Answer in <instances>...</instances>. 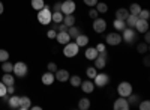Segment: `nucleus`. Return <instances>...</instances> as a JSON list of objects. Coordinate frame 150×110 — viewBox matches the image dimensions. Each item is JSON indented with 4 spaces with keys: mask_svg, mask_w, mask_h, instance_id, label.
Returning <instances> with one entry per match:
<instances>
[{
    "mask_svg": "<svg viewBox=\"0 0 150 110\" xmlns=\"http://www.w3.org/2000/svg\"><path fill=\"white\" fill-rule=\"evenodd\" d=\"M38 21L44 24V26L51 23V9H50L48 5H45L41 11H38Z\"/></svg>",
    "mask_w": 150,
    "mask_h": 110,
    "instance_id": "f257e3e1",
    "label": "nucleus"
},
{
    "mask_svg": "<svg viewBox=\"0 0 150 110\" xmlns=\"http://www.w3.org/2000/svg\"><path fill=\"white\" fill-rule=\"evenodd\" d=\"M12 72L15 74V77L23 79V77L27 76L29 68H27V65L24 64V62H17V64H14V69H12Z\"/></svg>",
    "mask_w": 150,
    "mask_h": 110,
    "instance_id": "f03ea898",
    "label": "nucleus"
},
{
    "mask_svg": "<svg viewBox=\"0 0 150 110\" xmlns=\"http://www.w3.org/2000/svg\"><path fill=\"white\" fill-rule=\"evenodd\" d=\"M78 50H80V47L77 45V42H68L65 44V48H63V54L66 57H75L78 54Z\"/></svg>",
    "mask_w": 150,
    "mask_h": 110,
    "instance_id": "7ed1b4c3",
    "label": "nucleus"
},
{
    "mask_svg": "<svg viewBox=\"0 0 150 110\" xmlns=\"http://www.w3.org/2000/svg\"><path fill=\"white\" fill-rule=\"evenodd\" d=\"M123 35H122V39L125 41V42H128V44H134L135 41H137V32L135 30H132L131 27H125L123 30Z\"/></svg>",
    "mask_w": 150,
    "mask_h": 110,
    "instance_id": "20e7f679",
    "label": "nucleus"
},
{
    "mask_svg": "<svg viewBox=\"0 0 150 110\" xmlns=\"http://www.w3.org/2000/svg\"><path fill=\"white\" fill-rule=\"evenodd\" d=\"M117 92L120 96H125V98H128V96L132 94V84L129 81H122L117 88Z\"/></svg>",
    "mask_w": 150,
    "mask_h": 110,
    "instance_id": "39448f33",
    "label": "nucleus"
},
{
    "mask_svg": "<svg viewBox=\"0 0 150 110\" xmlns=\"http://www.w3.org/2000/svg\"><path fill=\"white\" fill-rule=\"evenodd\" d=\"M105 42L108 45H119L122 42V35L119 32H110L105 36Z\"/></svg>",
    "mask_w": 150,
    "mask_h": 110,
    "instance_id": "423d86ee",
    "label": "nucleus"
},
{
    "mask_svg": "<svg viewBox=\"0 0 150 110\" xmlns=\"http://www.w3.org/2000/svg\"><path fill=\"white\" fill-rule=\"evenodd\" d=\"M75 9H77V6H75L74 0H65V2H62V14L63 15L74 14Z\"/></svg>",
    "mask_w": 150,
    "mask_h": 110,
    "instance_id": "0eeeda50",
    "label": "nucleus"
},
{
    "mask_svg": "<svg viewBox=\"0 0 150 110\" xmlns=\"http://www.w3.org/2000/svg\"><path fill=\"white\" fill-rule=\"evenodd\" d=\"M93 30L96 33H104L107 30V21L104 18H95L93 20Z\"/></svg>",
    "mask_w": 150,
    "mask_h": 110,
    "instance_id": "6e6552de",
    "label": "nucleus"
},
{
    "mask_svg": "<svg viewBox=\"0 0 150 110\" xmlns=\"http://www.w3.org/2000/svg\"><path fill=\"white\" fill-rule=\"evenodd\" d=\"M107 65V51L98 53V56L95 57V68L96 69H102Z\"/></svg>",
    "mask_w": 150,
    "mask_h": 110,
    "instance_id": "1a4fd4ad",
    "label": "nucleus"
},
{
    "mask_svg": "<svg viewBox=\"0 0 150 110\" xmlns=\"http://www.w3.org/2000/svg\"><path fill=\"white\" fill-rule=\"evenodd\" d=\"M110 81V77L107 74H104V72H101V74H96V77L93 79V83H95V86L98 88H104L105 84H108Z\"/></svg>",
    "mask_w": 150,
    "mask_h": 110,
    "instance_id": "9d476101",
    "label": "nucleus"
},
{
    "mask_svg": "<svg viewBox=\"0 0 150 110\" xmlns=\"http://www.w3.org/2000/svg\"><path fill=\"white\" fill-rule=\"evenodd\" d=\"M112 107H114V110H128L129 109V103H128V100L125 98V96H120V98H117L114 101Z\"/></svg>",
    "mask_w": 150,
    "mask_h": 110,
    "instance_id": "9b49d317",
    "label": "nucleus"
},
{
    "mask_svg": "<svg viewBox=\"0 0 150 110\" xmlns=\"http://www.w3.org/2000/svg\"><path fill=\"white\" fill-rule=\"evenodd\" d=\"M81 89H83V92L84 94H92L93 91H95V83L92 81V80H84V81H81Z\"/></svg>",
    "mask_w": 150,
    "mask_h": 110,
    "instance_id": "f8f14e48",
    "label": "nucleus"
},
{
    "mask_svg": "<svg viewBox=\"0 0 150 110\" xmlns=\"http://www.w3.org/2000/svg\"><path fill=\"white\" fill-rule=\"evenodd\" d=\"M134 29H137L140 33H144L146 30H149V20H141V18H138Z\"/></svg>",
    "mask_w": 150,
    "mask_h": 110,
    "instance_id": "ddd939ff",
    "label": "nucleus"
},
{
    "mask_svg": "<svg viewBox=\"0 0 150 110\" xmlns=\"http://www.w3.org/2000/svg\"><path fill=\"white\" fill-rule=\"evenodd\" d=\"M54 77H56L59 81L65 83V81L69 80V72H68L66 69H57V71L54 72Z\"/></svg>",
    "mask_w": 150,
    "mask_h": 110,
    "instance_id": "4468645a",
    "label": "nucleus"
},
{
    "mask_svg": "<svg viewBox=\"0 0 150 110\" xmlns=\"http://www.w3.org/2000/svg\"><path fill=\"white\" fill-rule=\"evenodd\" d=\"M54 80H56L54 72H51V71L44 72V74H42V83H44V84H47V86H51V84L54 83Z\"/></svg>",
    "mask_w": 150,
    "mask_h": 110,
    "instance_id": "2eb2a0df",
    "label": "nucleus"
},
{
    "mask_svg": "<svg viewBox=\"0 0 150 110\" xmlns=\"http://www.w3.org/2000/svg\"><path fill=\"white\" fill-rule=\"evenodd\" d=\"M20 101H21V96L12 94L9 96V100H8V104H9L11 109H20Z\"/></svg>",
    "mask_w": 150,
    "mask_h": 110,
    "instance_id": "dca6fc26",
    "label": "nucleus"
},
{
    "mask_svg": "<svg viewBox=\"0 0 150 110\" xmlns=\"http://www.w3.org/2000/svg\"><path fill=\"white\" fill-rule=\"evenodd\" d=\"M56 38H57V42L62 44V45H65V44H68L71 41V36H69L68 32H59L56 35Z\"/></svg>",
    "mask_w": 150,
    "mask_h": 110,
    "instance_id": "f3484780",
    "label": "nucleus"
},
{
    "mask_svg": "<svg viewBox=\"0 0 150 110\" xmlns=\"http://www.w3.org/2000/svg\"><path fill=\"white\" fill-rule=\"evenodd\" d=\"M75 42H77V45H78V47H86L87 44H89V36L80 33V35L77 36V38H75Z\"/></svg>",
    "mask_w": 150,
    "mask_h": 110,
    "instance_id": "a211bd4d",
    "label": "nucleus"
},
{
    "mask_svg": "<svg viewBox=\"0 0 150 110\" xmlns=\"http://www.w3.org/2000/svg\"><path fill=\"white\" fill-rule=\"evenodd\" d=\"M129 17V11L128 9H125V8H120L116 11V18L117 20H123V21H126V18Z\"/></svg>",
    "mask_w": 150,
    "mask_h": 110,
    "instance_id": "6ab92c4d",
    "label": "nucleus"
},
{
    "mask_svg": "<svg viewBox=\"0 0 150 110\" xmlns=\"http://www.w3.org/2000/svg\"><path fill=\"white\" fill-rule=\"evenodd\" d=\"M30 106H32V101H30L29 96H21L20 109H21V110H27V109H30Z\"/></svg>",
    "mask_w": 150,
    "mask_h": 110,
    "instance_id": "aec40b11",
    "label": "nucleus"
},
{
    "mask_svg": "<svg viewBox=\"0 0 150 110\" xmlns=\"http://www.w3.org/2000/svg\"><path fill=\"white\" fill-rule=\"evenodd\" d=\"M2 81L6 84V86H11V84L15 83V79H14V76H12L11 72H5V76L2 77Z\"/></svg>",
    "mask_w": 150,
    "mask_h": 110,
    "instance_id": "412c9836",
    "label": "nucleus"
},
{
    "mask_svg": "<svg viewBox=\"0 0 150 110\" xmlns=\"http://www.w3.org/2000/svg\"><path fill=\"white\" fill-rule=\"evenodd\" d=\"M68 33H69V36H71V39H72V38L75 39V38H77V36L81 33V29H80V27H77V26L74 24V26H71V27L68 29Z\"/></svg>",
    "mask_w": 150,
    "mask_h": 110,
    "instance_id": "4be33fe9",
    "label": "nucleus"
},
{
    "mask_svg": "<svg viewBox=\"0 0 150 110\" xmlns=\"http://www.w3.org/2000/svg\"><path fill=\"white\" fill-rule=\"evenodd\" d=\"M96 56H98V50H96L95 47H89V48L86 50V57L89 59V60H95Z\"/></svg>",
    "mask_w": 150,
    "mask_h": 110,
    "instance_id": "5701e85b",
    "label": "nucleus"
},
{
    "mask_svg": "<svg viewBox=\"0 0 150 110\" xmlns=\"http://www.w3.org/2000/svg\"><path fill=\"white\" fill-rule=\"evenodd\" d=\"M63 24H66L68 27H71V26H74L75 24V17H74V14H68V15H63V21H62Z\"/></svg>",
    "mask_w": 150,
    "mask_h": 110,
    "instance_id": "b1692460",
    "label": "nucleus"
},
{
    "mask_svg": "<svg viewBox=\"0 0 150 110\" xmlns=\"http://www.w3.org/2000/svg\"><path fill=\"white\" fill-rule=\"evenodd\" d=\"M112 27H114L117 32L119 30H123L125 27H126V21H123V20H114V23H112Z\"/></svg>",
    "mask_w": 150,
    "mask_h": 110,
    "instance_id": "393cba45",
    "label": "nucleus"
},
{
    "mask_svg": "<svg viewBox=\"0 0 150 110\" xmlns=\"http://www.w3.org/2000/svg\"><path fill=\"white\" fill-rule=\"evenodd\" d=\"M137 20H138V17H137V15L129 14V17L126 18V26L131 27V29H134V27H135V24H137Z\"/></svg>",
    "mask_w": 150,
    "mask_h": 110,
    "instance_id": "a878e982",
    "label": "nucleus"
},
{
    "mask_svg": "<svg viewBox=\"0 0 150 110\" xmlns=\"http://www.w3.org/2000/svg\"><path fill=\"white\" fill-rule=\"evenodd\" d=\"M89 107H90V100L89 98H81L78 101V109L80 110H87Z\"/></svg>",
    "mask_w": 150,
    "mask_h": 110,
    "instance_id": "bb28decb",
    "label": "nucleus"
},
{
    "mask_svg": "<svg viewBox=\"0 0 150 110\" xmlns=\"http://www.w3.org/2000/svg\"><path fill=\"white\" fill-rule=\"evenodd\" d=\"M30 5H32V8H33L35 11H41V9L45 6L44 0H32V2H30Z\"/></svg>",
    "mask_w": 150,
    "mask_h": 110,
    "instance_id": "cd10ccee",
    "label": "nucleus"
},
{
    "mask_svg": "<svg viewBox=\"0 0 150 110\" xmlns=\"http://www.w3.org/2000/svg\"><path fill=\"white\" fill-rule=\"evenodd\" d=\"M137 51H138L140 54H146L149 51V44L147 42H140L138 45H137Z\"/></svg>",
    "mask_w": 150,
    "mask_h": 110,
    "instance_id": "c85d7f7f",
    "label": "nucleus"
},
{
    "mask_svg": "<svg viewBox=\"0 0 150 110\" xmlns=\"http://www.w3.org/2000/svg\"><path fill=\"white\" fill-rule=\"evenodd\" d=\"M51 21H54L56 24L63 21V14L62 12H51Z\"/></svg>",
    "mask_w": 150,
    "mask_h": 110,
    "instance_id": "c756f323",
    "label": "nucleus"
},
{
    "mask_svg": "<svg viewBox=\"0 0 150 110\" xmlns=\"http://www.w3.org/2000/svg\"><path fill=\"white\" fill-rule=\"evenodd\" d=\"M140 11H141V6H140L138 3H132V5L129 6V14H132V15H137V17H138Z\"/></svg>",
    "mask_w": 150,
    "mask_h": 110,
    "instance_id": "7c9ffc66",
    "label": "nucleus"
},
{
    "mask_svg": "<svg viewBox=\"0 0 150 110\" xmlns=\"http://www.w3.org/2000/svg\"><path fill=\"white\" fill-rule=\"evenodd\" d=\"M95 6H96V11H98V12H101V14H104V12L108 11V5L104 3V2H98Z\"/></svg>",
    "mask_w": 150,
    "mask_h": 110,
    "instance_id": "2f4dec72",
    "label": "nucleus"
},
{
    "mask_svg": "<svg viewBox=\"0 0 150 110\" xmlns=\"http://www.w3.org/2000/svg\"><path fill=\"white\" fill-rule=\"evenodd\" d=\"M86 74H87V77H89V79H95L96 74H98V69L95 66H89V68L86 69Z\"/></svg>",
    "mask_w": 150,
    "mask_h": 110,
    "instance_id": "473e14b6",
    "label": "nucleus"
},
{
    "mask_svg": "<svg viewBox=\"0 0 150 110\" xmlns=\"http://www.w3.org/2000/svg\"><path fill=\"white\" fill-rule=\"evenodd\" d=\"M69 81H71V84H72L74 88H77V86H80V84H81L80 76H71V77H69Z\"/></svg>",
    "mask_w": 150,
    "mask_h": 110,
    "instance_id": "72a5a7b5",
    "label": "nucleus"
},
{
    "mask_svg": "<svg viewBox=\"0 0 150 110\" xmlns=\"http://www.w3.org/2000/svg\"><path fill=\"white\" fill-rule=\"evenodd\" d=\"M2 64H3V65H2L3 72H12V69H14V64L8 62V60H5V62H2Z\"/></svg>",
    "mask_w": 150,
    "mask_h": 110,
    "instance_id": "f704fd0d",
    "label": "nucleus"
},
{
    "mask_svg": "<svg viewBox=\"0 0 150 110\" xmlns=\"http://www.w3.org/2000/svg\"><path fill=\"white\" fill-rule=\"evenodd\" d=\"M128 103H129V106H135V104H138L140 103V98H138V95H129L128 96Z\"/></svg>",
    "mask_w": 150,
    "mask_h": 110,
    "instance_id": "c9c22d12",
    "label": "nucleus"
},
{
    "mask_svg": "<svg viewBox=\"0 0 150 110\" xmlns=\"http://www.w3.org/2000/svg\"><path fill=\"white\" fill-rule=\"evenodd\" d=\"M138 18H141V20H149V18H150V11H149V9H141L140 14H138Z\"/></svg>",
    "mask_w": 150,
    "mask_h": 110,
    "instance_id": "e433bc0d",
    "label": "nucleus"
},
{
    "mask_svg": "<svg viewBox=\"0 0 150 110\" xmlns=\"http://www.w3.org/2000/svg\"><path fill=\"white\" fill-rule=\"evenodd\" d=\"M9 59V51H6L5 48H0V62H5Z\"/></svg>",
    "mask_w": 150,
    "mask_h": 110,
    "instance_id": "4c0bfd02",
    "label": "nucleus"
},
{
    "mask_svg": "<svg viewBox=\"0 0 150 110\" xmlns=\"http://www.w3.org/2000/svg\"><path fill=\"white\" fill-rule=\"evenodd\" d=\"M68 29H69V27L66 26V24H63V23H59V24H56V26H54V30H56V32H57V30H59V32H68Z\"/></svg>",
    "mask_w": 150,
    "mask_h": 110,
    "instance_id": "58836bf2",
    "label": "nucleus"
},
{
    "mask_svg": "<svg viewBox=\"0 0 150 110\" xmlns=\"http://www.w3.org/2000/svg\"><path fill=\"white\" fill-rule=\"evenodd\" d=\"M138 107H140L141 110H149V109H150V101H149V100H144V101H141V103L138 104Z\"/></svg>",
    "mask_w": 150,
    "mask_h": 110,
    "instance_id": "ea45409f",
    "label": "nucleus"
},
{
    "mask_svg": "<svg viewBox=\"0 0 150 110\" xmlns=\"http://www.w3.org/2000/svg\"><path fill=\"white\" fill-rule=\"evenodd\" d=\"M96 50H98V53H102V51H107V48H105V44H102V42H99L96 47Z\"/></svg>",
    "mask_w": 150,
    "mask_h": 110,
    "instance_id": "a19ab883",
    "label": "nucleus"
},
{
    "mask_svg": "<svg viewBox=\"0 0 150 110\" xmlns=\"http://www.w3.org/2000/svg\"><path fill=\"white\" fill-rule=\"evenodd\" d=\"M6 94V84L3 83V81H0V98Z\"/></svg>",
    "mask_w": 150,
    "mask_h": 110,
    "instance_id": "79ce46f5",
    "label": "nucleus"
},
{
    "mask_svg": "<svg viewBox=\"0 0 150 110\" xmlns=\"http://www.w3.org/2000/svg\"><path fill=\"white\" fill-rule=\"evenodd\" d=\"M53 12H62V2H56V3H54Z\"/></svg>",
    "mask_w": 150,
    "mask_h": 110,
    "instance_id": "37998d69",
    "label": "nucleus"
},
{
    "mask_svg": "<svg viewBox=\"0 0 150 110\" xmlns=\"http://www.w3.org/2000/svg\"><path fill=\"white\" fill-rule=\"evenodd\" d=\"M98 14H99V12L96 11V8H92V9L89 11V15H90V18H98Z\"/></svg>",
    "mask_w": 150,
    "mask_h": 110,
    "instance_id": "c03bdc74",
    "label": "nucleus"
},
{
    "mask_svg": "<svg viewBox=\"0 0 150 110\" xmlns=\"http://www.w3.org/2000/svg\"><path fill=\"white\" fill-rule=\"evenodd\" d=\"M56 35H57V32L54 30V29H51V30H48V33H47V36L50 39H54L56 38Z\"/></svg>",
    "mask_w": 150,
    "mask_h": 110,
    "instance_id": "a18cd8bd",
    "label": "nucleus"
},
{
    "mask_svg": "<svg viewBox=\"0 0 150 110\" xmlns=\"http://www.w3.org/2000/svg\"><path fill=\"white\" fill-rule=\"evenodd\" d=\"M48 71L56 72V71H57V65H56L54 62H50V64H48Z\"/></svg>",
    "mask_w": 150,
    "mask_h": 110,
    "instance_id": "49530a36",
    "label": "nucleus"
},
{
    "mask_svg": "<svg viewBox=\"0 0 150 110\" xmlns=\"http://www.w3.org/2000/svg\"><path fill=\"white\" fill-rule=\"evenodd\" d=\"M6 94H8V95L15 94V88H14V84H11V86H6Z\"/></svg>",
    "mask_w": 150,
    "mask_h": 110,
    "instance_id": "de8ad7c7",
    "label": "nucleus"
},
{
    "mask_svg": "<svg viewBox=\"0 0 150 110\" xmlns=\"http://www.w3.org/2000/svg\"><path fill=\"white\" fill-rule=\"evenodd\" d=\"M83 2H84L87 6H92V8H93V6L98 3V0H83Z\"/></svg>",
    "mask_w": 150,
    "mask_h": 110,
    "instance_id": "09e8293b",
    "label": "nucleus"
},
{
    "mask_svg": "<svg viewBox=\"0 0 150 110\" xmlns=\"http://www.w3.org/2000/svg\"><path fill=\"white\" fill-rule=\"evenodd\" d=\"M144 42H147V44L150 42V35H149V30H146V32H144Z\"/></svg>",
    "mask_w": 150,
    "mask_h": 110,
    "instance_id": "8fccbe9b",
    "label": "nucleus"
},
{
    "mask_svg": "<svg viewBox=\"0 0 150 110\" xmlns=\"http://www.w3.org/2000/svg\"><path fill=\"white\" fill-rule=\"evenodd\" d=\"M143 64H144V66H150V59H149V56H146V57H144Z\"/></svg>",
    "mask_w": 150,
    "mask_h": 110,
    "instance_id": "3c124183",
    "label": "nucleus"
},
{
    "mask_svg": "<svg viewBox=\"0 0 150 110\" xmlns=\"http://www.w3.org/2000/svg\"><path fill=\"white\" fill-rule=\"evenodd\" d=\"M3 11H5V8H3V3H2V0H0V14H3Z\"/></svg>",
    "mask_w": 150,
    "mask_h": 110,
    "instance_id": "603ef678",
    "label": "nucleus"
},
{
    "mask_svg": "<svg viewBox=\"0 0 150 110\" xmlns=\"http://www.w3.org/2000/svg\"><path fill=\"white\" fill-rule=\"evenodd\" d=\"M30 109H33V110H41L39 106H30Z\"/></svg>",
    "mask_w": 150,
    "mask_h": 110,
    "instance_id": "864d4df0",
    "label": "nucleus"
}]
</instances>
